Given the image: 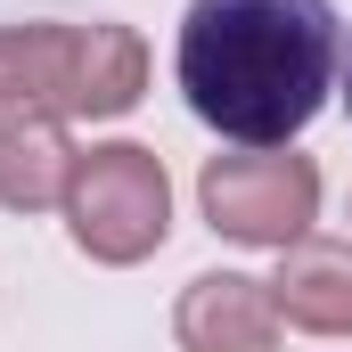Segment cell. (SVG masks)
I'll use <instances>...</instances> for the list:
<instances>
[{
  "label": "cell",
  "instance_id": "obj_1",
  "mask_svg": "<svg viewBox=\"0 0 352 352\" xmlns=\"http://www.w3.org/2000/svg\"><path fill=\"white\" fill-rule=\"evenodd\" d=\"M336 82V8L328 0H188L180 90L197 123L238 148H287Z\"/></svg>",
  "mask_w": 352,
  "mask_h": 352
},
{
  "label": "cell",
  "instance_id": "obj_2",
  "mask_svg": "<svg viewBox=\"0 0 352 352\" xmlns=\"http://www.w3.org/2000/svg\"><path fill=\"white\" fill-rule=\"evenodd\" d=\"M148 50L131 25H0V107L25 115H131Z\"/></svg>",
  "mask_w": 352,
  "mask_h": 352
},
{
  "label": "cell",
  "instance_id": "obj_3",
  "mask_svg": "<svg viewBox=\"0 0 352 352\" xmlns=\"http://www.w3.org/2000/svg\"><path fill=\"white\" fill-rule=\"evenodd\" d=\"M66 230L90 263H140L164 246L173 230V180L156 164V148H90L74 156V180H66Z\"/></svg>",
  "mask_w": 352,
  "mask_h": 352
},
{
  "label": "cell",
  "instance_id": "obj_4",
  "mask_svg": "<svg viewBox=\"0 0 352 352\" xmlns=\"http://www.w3.org/2000/svg\"><path fill=\"white\" fill-rule=\"evenodd\" d=\"M197 205L238 246H295V238H311V213H320V164L295 148L213 156L197 180Z\"/></svg>",
  "mask_w": 352,
  "mask_h": 352
},
{
  "label": "cell",
  "instance_id": "obj_5",
  "mask_svg": "<svg viewBox=\"0 0 352 352\" xmlns=\"http://www.w3.org/2000/svg\"><path fill=\"white\" fill-rule=\"evenodd\" d=\"M173 328H180V352H270L278 344L270 278H246V270H205V278H188Z\"/></svg>",
  "mask_w": 352,
  "mask_h": 352
},
{
  "label": "cell",
  "instance_id": "obj_6",
  "mask_svg": "<svg viewBox=\"0 0 352 352\" xmlns=\"http://www.w3.org/2000/svg\"><path fill=\"white\" fill-rule=\"evenodd\" d=\"M270 303H278L287 328L352 336V238H295V246H278Z\"/></svg>",
  "mask_w": 352,
  "mask_h": 352
},
{
  "label": "cell",
  "instance_id": "obj_7",
  "mask_svg": "<svg viewBox=\"0 0 352 352\" xmlns=\"http://www.w3.org/2000/svg\"><path fill=\"white\" fill-rule=\"evenodd\" d=\"M66 180H74V148H66L58 115L0 107V205H8V213L66 205Z\"/></svg>",
  "mask_w": 352,
  "mask_h": 352
},
{
  "label": "cell",
  "instance_id": "obj_8",
  "mask_svg": "<svg viewBox=\"0 0 352 352\" xmlns=\"http://www.w3.org/2000/svg\"><path fill=\"white\" fill-rule=\"evenodd\" d=\"M344 107H352V41H344Z\"/></svg>",
  "mask_w": 352,
  "mask_h": 352
}]
</instances>
